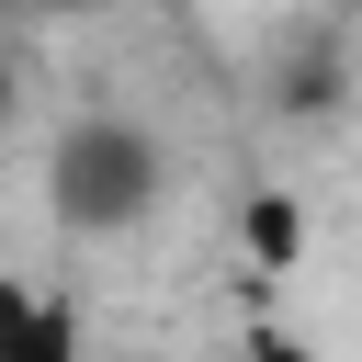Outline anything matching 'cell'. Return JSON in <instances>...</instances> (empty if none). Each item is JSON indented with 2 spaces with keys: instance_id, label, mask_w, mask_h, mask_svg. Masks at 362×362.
<instances>
[{
  "instance_id": "cell-3",
  "label": "cell",
  "mask_w": 362,
  "mask_h": 362,
  "mask_svg": "<svg viewBox=\"0 0 362 362\" xmlns=\"http://www.w3.org/2000/svg\"><path fill=\"white\" fill-rule=\"evenodd\" d=\"M238 238H249V260H260V272H283L305 226H294V204H283V192H249V215H238Z\"/></svg>"
},
{
  "instance_id": "cell-2",
  "label": "cell",
  "mask_w": 362,
  "mask_h": 362,
  "mask_svg": "<svg viewBox=\"0 0 362 362\" xmlns=\"http://www.w3.org/2000/svg\"><path fill=\"white\" fill-rule=\"evenodd\" d=\"M0 362H79V317L45 283H0Z\"/></svg>"
},
{
  "instance_id": "cell-1",
  "label": "cell",
  "mask_w": 362,
  "mask_h": 362,
  "mask_svg": "<svg viewBox=\"0 0 362 362\" xmlns=\"http://www.w3.org/2000/svg\"><path fill=\"white\" fill-rule=\"evenodd\" d=\"M45 192H57L68 226L113 238V226H136V215L158 204V136L124 124V113H79V124L57 136V158H45Z\"/></svg>"
},
{
  "instance_id": "cell-5",
  "label": "cell",
  "mask_w": 362,
  "mask_h": 362,
  "mask_svg": "<svg viewBox=\"0 0 362 362\" xmlns=\"http://www.w3.org/2000/svg\"><path fill=\"white\" fill-rule=\"evenodd\" d=\"M68 11H102V0H68Z\"/></svg>"
},
{
  "instance_id": "cell-4",
  "label": "cell",
  "mask_w": 362,
  "mask_h": 362,
  "mask_svg": "<svg viewBox=\"0 0 362 362\" xmlns=\"http://www.w3.org/2000/svg\"><path fill=\"white\" fill-rule=\"evenodd\" d=\"M11 102H23V68H11V45H0V124H11Z\"/></svg>"
}]
</instances>
